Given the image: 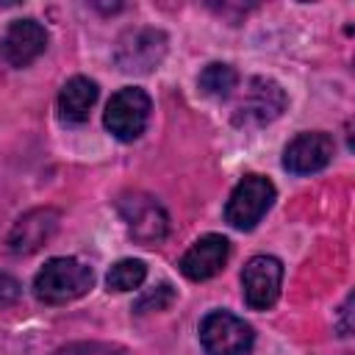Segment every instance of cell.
Listing matches in <instances>:
<instances>
[{
    "label": "cell",
    "instance_id": "cell-1",
    "mask_svg": "<svg viewBox=\"0 0 355 355\" xmlns=\"http://www.w3.org/2000/svg\"><path fill=\"white\" fill-rule=\"evenodd\" d=\"M94 283L92 266L78 258H50L33 277V294L44 305H67L83 297Z\"/></svg>",
    "mask_w": 355,
    "mask_h": 355
},
{
    "label": "cell",
    "instance_id": "cell-2",
    "mask_svg": "<svg viewBox=\"0 0 355 355\" xmlns=\"http://www.w3.org/2000/svg\"><path fill=\"white\" fill-rule=\"evenodd\" d=\"M275 202V186L263 175H244L227 197L225 219L236 230H252Z\"/></svg>",
    "mask_w": 355,
    "mask_h": 355
},
{
    "label": "cell",
    "instance_id": "cell-3",
    "mask_svg": "<svg viewBox=\"0 0 355 355\" xmlns=\"http://www.w3.org/2000/svg\"><path fill=\"white\" fill-rule=\"evenodd\" d=\"M200 344L205 355H250L255 333L244 319L227 311H211L200 322Z\"/></svg>",
    "mask_w": 355,
    "mask_h": 355
},
{
    "label": "cell",
    "instance_id": "cell-4",
    "mask_svg": "<svg viewBox=\"0 0 355 355\" xmlns=\"http://www.w3.org/2000/svg\"><path fill=\"white\" fill-rule=\"evenodd\" d=\"M166 55V36L155 28H130L114 47V61L128 75L153 72Z\"/></svg>",
    "mask_w": 355,
    "mask_h": 355
},
{
    "label": "cell",
    "instance_id": "cell-5",
    "mask_svg": "<svg viewBox=\"0 0 355 355\" xmlns=\"http://www.w3.org/2000/svg\"><path fill=\"white\" fill-rule=\"evenodd\" d=\"M150 108H153V103H150V97H147L144 89L125 86V89H119L108 100L103 122H105V128H108V133L114 139H119V141H136L144 133V128H147Z\"/></svg>",
    "mask_w": 355,
    "mask_h": 355
},
{
    "label": "cell",
    "instance_id": "cell-6",
    "mask_svg": "<svg viewBox=\"0 0 355 355\" xmlns=\"http://www.w3.org/2000/svg\"><path fill=\"white\" fill-rule=\"evenodd\" d=\"M286 108V92L272 78H250L247 89L241 92L233 108V125L239 128H258L277 119Z\"/></svg>",
    "mask_w": 355,
    "mask_h": 355
},
{
    "label": "cell",
    "instance_id": "cell-7",
    "mask_svg": "<svg viewBox=\"0 0 355 355\" xmlns=\"http://www.w3.org/2000/svg\"><path fill=\"white\" fill-rule=\"evenodd\" d=\"M116 208H119V214H122L133 241L150 247V244H158L166 236L169 219H166V211L161 208V202L155 197L141 194V191L122 194Z\"/></svg>",
    "mask_w": 355,
    "mask_h": 355
},
{
    "label": "cell",
    "instance_id": "cell-8",
    "mask_svg": "<svg viewBox=\"0 0 355 355\" xmlns=\"http://www.w3.org/2000/svg\"><path fill=\"white\" fill-rule=\"evenodd\" d=\"M283 263L275 255H252L241 269V294L252 311H266L277 302Z\"/></svg>",
    "mask_w": 355,
    "mask_h": 355
},
{
    "label": "cell",
    "instance_id": "cell-9",
    "mask_svg": "<svg viewBox=\"0 0 355 355\" xmlns=\"http://www.w3.org/2000/svg\"><path fill=\"white\" fill-rule=\"evenodd\" d=\"M333 153H336V141H333L330 133H324V130H305V133H297L286 144L283 166L291 175H311V172L324 169L333 161Z\"/></svg>",
    "mask_w": 355,
    "mask_h": 355
},
{
    "label": "cell",
    "instance_id": "cell-10",
    "mask_svg": "<svg viewBox=\"0 0 355 355\" xmlns=\"http://www.w3.org/2000/svg\"><path fill=\"white\" fill-rule=\"evenodd\" d=\"M47 47V31L36 19H14L0 36V61L22 69L36 61Z\"/></svg>",
    "mask_w": 355,
    "mask_h": 355
},
{
    "label": "cell",
    "instance_id": "cell-11",
    "mask_svg": "<svg viewBox=\"0 0 355 355\" xmlns=\"http://www.w3.org/2000/svg\"><path fill=\"white\" fill-rule=\"evenodd\" d=\"M58 219H61V214L55 208H33V211L22 214L14 222V227H11L8 239H6L8 250L14 255H31V252H36L58 230Z\"/></svg>",
    "mask_w": 355,
    "mask_h": 355
},
{
    "label": "cell",
    "instance_id": "cell-12",
    "mask_svg": "<svg viewBox=\"0 0 355 355\" xmlns=\"http://www.w3.org/2000/svg\"><path fill=\"white\" fill-rule=\"evenodd\" d=\"M230 255V244L225 236L219 233H205L200 236L180 258V272L189 280H208L214 275L222 272V266L227 263Z\"/></svg>",
    "mask_w": 355,
    "mask_h": 355
},
{
    "label": "cell",
    "instance_id": "cell-13",
    "mask_svg": "<svg viewBox=\"0 0 355 355\" xmlns=\"http://www.w3.org/2000/svg\"><path fill=\"white\" fill-rule=\"evenodd\" d=\"M94 100H97V83L83 75H75L58 92V116L67 125H80L89 119Z\"/></svg>",
    "mask_w": 355,
    "mask_h": 355
},
{
    "label": "cell",
    "instance_id": "cell-14",
    "mask_svg": "<svg viewBox=\"0 0 355 355\" xmlns=\"http://www.w3.org/2000/svg\"><path fill=\"white\" fill-rule=\"evenodd\" d=\"M197 83H200V92L208 94V97H227V94L236 89L239 75H236V69H233L230 64L214 61V64L202 67Z\"/></svg>",
    "mask_w": 355,
    "mask_h": 355
},
{
    "label": "cell",
    "instance_id": "cell-15",
    "mask_svg": "<svg viewBox=\"0 0 355 355\" xmlns=\"http://www.w3.org/2000/svg\"><path fill=\"white\" fill-rule=\"evenodd\" d=\"M144 277H147V266L141 261L122 258L108 269L105 286H108V291H133V288H139L144 283Z\"/></svg>",
    "mask_w": 355,
    "mask_h": 355
},
{
    "label": "cell",
    "instance_id": "cell-16",
    "mask_svg": "<svg viewBox=\"0 0 355 355\" xmlns=\"http://www.w3.org/2000/svg\"><path fill=\"white\" fill-rule=\"evenodd\" d=\"M175 302V288L169 286V283H161V286H155L153 291H147V294H141L139 300H136V305H133V311L136 313H150V311H164V308H169Z\"/></svg>",
    "mask_w": 355,
    "mask_h": 355
},
{
    "label": "cell",
    "instance_id": "cell-17",
    "mask_svg": "<svg viewBox=\"0 0 355 355\" xmlns=\"http://www.w3.org/2000/svg\"><path fill=\"white\" fill-rule=\"evenodd\" d=\"M53 355H125V349L116 344H105V341H75V344L55 349Z\"/></svg>",
    "mask_w": 355,
    "mask_h": 355
},
{
    "label": "cell",
    "instance_id": "cell-18",
    "mask_svg": "<svg viewBox=\"0 0 355 355\" xmlns=\"http://www.w3.org/2000/svg\"><path fill=\"white\" fill-rule=\"evenodd\" d=\"M17 297H19V283H17L11 275L0 272V305H8V302H14Z\"/></svg>",
    "mask_w": 355,
    "mask_h": 355
}]
</instances>
